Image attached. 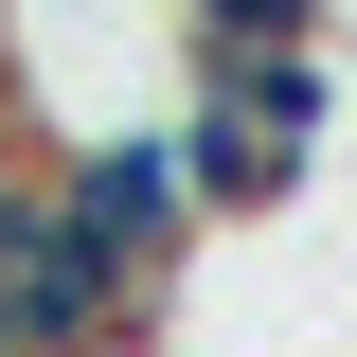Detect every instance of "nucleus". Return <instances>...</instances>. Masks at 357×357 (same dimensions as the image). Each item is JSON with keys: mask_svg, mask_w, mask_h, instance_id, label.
<instances>
[{"mask_svg": "<svg viewBox=\"0 0 357 357\" xmlns=\"http://www.w3.org/2000/svg\"><path fill=\"white\" fill-rule=\"evenodd\" d=\"M178 36H197V54H321L340 0H178ZM197 54H178V72H197Z\"/></svg>", "mask_w": 357, "mask_h": 357, "instance_id": "3", "label": "nucleus"}, {"mask_svg": "<svg viewBox=\"0 0 357 357\" xmlns=\"http://www.w3.org/2000/svg\"><path fill=\"white\" fill-rule=\"evenodd\" d=\"M178 178H197V232H268L321 197V143L268 126V107H215V89H178Z\"/></svg>", "mask_w": 357, "mask_h": 357, "instance_id": "2", "label": "nucleus"}, {"mask_svg": "<svg viewBox=\"0 0 357 357\" xmlns=\"http://www.w3.org/2000/svg\"><path fill=\"white\" fill-rule=\"evenodd\" d=\"M54 197H72V232H107V250H126L143 286H178V268L215 250V232H197V178H178V107L54 143Z\"/></svg>", "mask_w": 357, "mask_h": 357, "instance_id": "1", "label": "nucleus"}]
</instances>
